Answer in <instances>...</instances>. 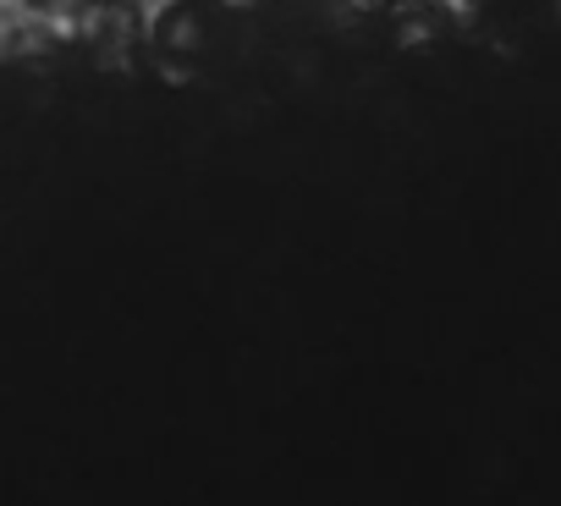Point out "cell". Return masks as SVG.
I'll list each match as a JSON object with an SVG mask.
<instances>
[{"instance_id": "6da1fadb", "label": "cell", "mask_w": 561, "mask_h": 506, "mask_svg": "<svg viewBox=\"0 0 561 506\" xmlns=\"http://www.w3.org/2000/svg\"><path fill=\"white\" fill-rule=\"evenodd\" d=\"M160 45H165V50H182V56L198 50V12H193V7L171 12V18L160 23Z\"/></svg>"}, {"instance_id": "7a4b0ae2", "label": "cell", "mask_w": 561, "mask_h": 506, "mask_svg": "<svg viewBox=\"0 0 561 506\" xmlns=\"http://www.w3.org/2000/svg\"><path fill=\"white\" fill-rule=\"evenodd\" d=\"M473 7H495V0H473Z\"/></svg>"}, {"instance_id": "3957f363", "label": "cell", "mask_w": 561, "mask_h": 506, "mask_svg": "<svg viewBox=\"0 0 561 506\" xmlns=\"http://www.w3.org/2000/svg\"><path fill=\"white\" fill-rule=\"evenodd\" d=\"M116 7H133V0H116Z\"/></svg>"}]
</instances>
